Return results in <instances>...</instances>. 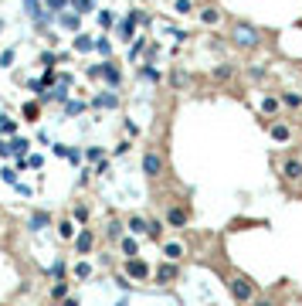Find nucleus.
Instances as JSON below:
<instances>
[{"label": "nucleus", "instance_id": "nucleus-1", "mask_svg": "<svg viewBox=\"0 0 302 306\" xmlns=\"http://www.w3.org/2000/svg\"><path fill=\"white\" fill-rule=\"evenodd\" d=\"M231 41H235V48H241V51H255V48L261 45V31H258L255 24L238 21L235 27H231Z\"/></svg>", "mask_w": 302, "mask_h": 306}, {"label": "nucleus", "instance_id": "nucleus-2", "mask_svg": "<svg viewBox=\"0 0 302 306\" xmlns=\"http://www.w3.org/2000/svg\"><path fill=\"white\" fill-rule=\"evenodd\" d=\"M231 293H235L238 303H251V299H255V283H251L248 276H235V279H231Z\"/></svg>", "mask_w": 302, "mask_h": 306}, {"label": "nucleus", "instance_id": "nucleus-3", "mask_svg": "<svg viewBox=\"0 0 302 306\" xmlns=\"http://www.w3.org/2000/svg\"><path fill=\"white\" fill-rule=\"evenodd\" d=\"M143 174L149 177V181H157L160 174H163V157H160L157 150H146L143 153Z\"/></svg>", "mask_w": 302, "mask_h": 306}, {"label": "nucleus", "instance_id": "nucleus-4", "mask_svg": "<svg viewBox=\"0 0 302 306\" xmlns=\"http://www.w3.org/2000/svg\"><path fill=\"white\" fill-rule=\"evenodd\" d=\"M282 177H285V181H302V160L299 157H285V163H282Z\"/></svg>", "mask_w": 302, "mask_h": 306}, {"label": "nucleus", "instance_id": "nucleus-5", "mask_svg": "<svg viewBox=\"0 0 302 306\" xmlns=\"http://www.w3.org/2000/svg\"><path fill=\"white\" fill-rule=\"evenodd\" d=\"M269 136L275 140V143H289V140H292V129L285 123H279V119H272V123H269Z\"/></svg>", "mask_w": 302, "mask_h": 306}, {"label": "nucleus", "instance_id": "nucleus-6", "mask_svg": "<svg viewBox=\"0 0 302 306\" xmlns=\"http://www.w3.org/2000/svg\"><path fill=\"white\" fill-rule=\"evenodd\" d=\"M92 245H95V235H92L89 228H82V231H79V238H75V252H79V255H89V252H92Z\"/></svg>", "mask_w": 302, "mask_h": 306}, {"label": "nucleus", "instance_id": "nucleus-7", "mask_svg": "<svg viewBox=\"0 0 302 306\" xmlns=\"http://www.w3.org/2000/svg\"><path fill=\"white\" fill-rule=\"evenodd\" d=\"M167 221H170V228H187L191 215H187L183 208H167Z\"/></svg>", "mask_w": 302, "mask_h": 306}, {"label": "nucleus", "instance_id": "nucleus-8", "mask_svg": "<svg viewBox=\"0 0 302 306\" xmlns=\"http://www.w3.org/2000/svg\"><path fill=\"white\" fill-rule=\"evenodd\" d=\"M99 75H102V79H105V82H109L112 89H116V85H119V82H123V75H119V68L112 65V61H102V68H99Z\"/></svg>", "mask_w": 302, "mask_h": 306}, {"label": "nucleus", "instance_id": "nucleus-9", "mask_svg": "<svg viewBox=\"0 0 302 306\" xmlns=\"http://www.w3.org/2000/svg\"><path fill=\"white\" fill-rule=\"evenodd\" d=\"M126 272H129L133 279H146V276H149V265H146L143 259H129L126 262Z\"/></svg>", "mask_w": 302, "mask_h": 306}, {"label": "nucleus", "instance_id": "nucleus-10", "mask_svg": "<svg viewBox=\"0 0 302 306\" xmlns=\"http://www.w3.org/2000/svg\"><path fill=\"white\" fill-rule=\"evenodd\" d=\"M279 109H282V95H265V99H261V113H265V116H272V119H275V116H279Z\"/></svg>", "mask_w": 302, "mask_h": 306}, {"label": "nucleus", "instance_id": "nucleus-11", "mask_svg": "<svg viewBox=\"0 0 302 306\" xmlns=\"http://www.w3.org/2000/svg\"><path fill=\"white\" fill-rule=\"evenodd\" d=\"M201 24H204V27L221 24V11H217V7H204V11H201Z\"/></svg>", "mask_w": 302, "mask_h": 306}, {"label": "nucleus", "instance_id": "nucleus-12", "mask_svg": "<svg viewBox=\"0 0 302 306\" xmlns=\"http://www.w3.org/2000/svg\"><path fill=\"white\" fill-rule=\"evenodd\" d=\"M58 24H61V27H68V31H79L82 14H58Z\"/></svg>", "mask_w": 302, "mask_h": 306}, {"label": "nucleus", "instance_id": "nucleus-13", "mask_svg": "<svg viewBox=\"0 0 302 306\" xmlns=\"http://www.w3.org/2000/svg\"><path fill=\"white\" fill-rule=\"evenodd\" d=\"M282 106L285 109H302V92H282Z\"/></svg>", "mask_w": 302, "mask_h": 306}, {"label": "nucleus", "instance_id": "nucleus-14", "mask_svg": "<svg viewBox=\"0 0 302 306\" xmlns=\"http://www.w3.org/2000/svg\"><path fill=\"white\" fill-rule=\"evenodd\" d=\"M24 7H27V17H31L34 24H45V17H41V4H37V0H24Z\"/></svg>", "mask_w": 302, "mask_h": 306}, {"label": "nucleus", "instance_id": "nucleus-15", "mask_svg": "<svg viewBox=\"0 0 302 306\" xmlns=\"http://www.w3.org/2000/svg\"><path fill=\"white\" fill-rule=\"evenodd\" d=\"M31 150V140H24V136H17V140H11V153L14 157H24Z\"/></svg>", "mask_w": 302, "mask_h": 306}, {"label": "nucleus", "instance_id": "nucleus-16", "mask_svg": "<svg viewBox=\"0 0 302 306\" xmlns=\"http://www.w3.org/2000/svg\"><path fill=\"white\" fill-rule=\"evenodd\" d=\"M163 255H167L170 262H177L180 255H183V245H180V242H167V245H163Z\"/></svg>", "mask_w": 302, "mask_h": 306}, {"label": "nucleus", "instance_id": "nucleus-17", "mask_svg": "<svg viewBox=\"0 0 302 306\" xmlns=\"http://www.w3.org/2000/svg\"><path fill=\"white\" fill-rule=\"evenodd\" d=\"M157 279H160V283H173V279H177V265H160Z\"/></svg>", "mask_w": 302, "mask_h": 306}, {"label": "nucleus", "instance_id": "nucleus-18", "mask_svg": "<svg viewBox=\"0 0 302 306\" xmlns=\"http://www.w3.org/2000/svg\"><path fill=\"white\" fill-rule=\"evenodd\" d=\"M45 225H48V211H37V215H31V221H27L31 231H41Z\"/></svg>", "mask_w": 302, "mask_h": 306}, {"label": "nucleus", "instance_id": "nucleus-19", "mask_svg": "<svg viewBox=\"0 0 302 306\" xmlns=\"http://www.w3.org/2000/svg\"><path fill=\"white\" fill-rule=\"evenodd\" d=\"M211 75H214V79H217V82H228V79H231V75H235V68H231V65H228V61H224V65H217V68H214Z\"/></svg>", "mask_w": 302, "mask_h": 306}, {"label": "nucleus", "instance_id": "nucleus-20", "mask_svg": "<svg viewBox=\"0 0 302 306\" xmlns=\"http://www.w3.org/2000/svg\"><path fill=\"white\" fill-rule=\"evenodd\" d=\"M95 106L99 109H116L119 106V95H95Z\"/></svg>", "mask_w": 302, "mask_h": 306}, {"label": "nucleus", "instance_id": "nucleus-21", "mask_svg": "<svg viewBox=\"0 0 302 306\" xmlns=\"http://www.w3.org/2000/svg\"><path fill=\"white\" fill-rule=\"evenodd\" d=\"M129 231H133V235H143V231H149V221H143V218H129Z\"/></svg>", "mask_w": 302, "mask_h": 306}, {"label": "nucleus", "instance_id": "nucleus-22", "mask_svg": "<svg viewBox=\"0 0 302 306\" xmlns=\"http://www.w3.org/2000/svg\"><path fill=\"white\" fill-rule=\"evenodd\" d=\"M92 48H95V41H92L89 34H79L75 38V51H92Z\"/></svg>", "mask_w": 302, "mask_h": 306}, {"label": "nucleus", "instance_id": "nucleus-23", "mask_svg": "<svg viewBox=\"0 0 302 306\" xmlns=\"http://www.w3.org/2000/svg\"><path fill=\"white\" fill-rule=\"evenodd\" d=\"M123 252L129 259H136V255H139V242H136V238H123Z\"/></svg>", "mask_w": 302, "mask_h": 306}, {"label": "nucleus", "instance_id": "nucleus-24", "mask_svg": "<svg viewBox=\"0 0 302 306\" xmlns=\"http://www.w3.org/2000/svg\"><path fill=\"white\" fill-rule=\"evenodd\" d=\"M187 82H191V79H187V72H180V68L173 72V75H170V85H173V89H183Z\"/></svg>", "mask_w": 302, "mask_h": 306}, {"label": "nucleus", "instance_id": "nucleus-25", "mask_svg": "<svg viewBox=\"0 0 302 306\" xmlns=\"http://www.w3.org/2000/svg\"><path fill=\"white\" fill-rule=\"evenodd\" d=\"M37 113H41V106H37V102H27V106H24V116H27V123H37Z\"/></svg>", "mask_w": 302, "mask_h": 306}, {"label": "nucleus", "instance_id": "nucleus-26", "mask_svg": "<svg viewBox=\"0 0 302 306\" xmlns=\"http://www.w3.org/2000/svg\"><path fill=\"white\" fill-rule=\"evenodd\" d=\"M68 4H71V0H48L45 7H48L51 14H65V7H68Z\"/></svg>", "mask_w": 302, "mask_h": 306}, {"label": "nucleus", "instance_id": "nucleus-27", "mask_svg": "<svg viewBox=\"0 0 302 306\" xmlns=\"http://www.w3.org/2000/svg\"><path fill=\"white\" fill-rule=\"evenodd\" d=\"M146 235L153 238V242H160V238H163V225H160L157 218H153V221H149V231H146Z\"/></svg>", "mask_w": 302, "mask_h": 306}, {"label": "nucleus", "instance_id": "nucleus-28", "mask_svg": "<svg viewBox=\"0 0 302 306\" xmlns=\"http://www.w3.org/2000/svg\"><path fill=\"white\" fill-rule=\"evenodd\" d=\"M139 75H143V79H149V82H160V72L153 65H143V68H139Z\"/></svg>", "mask_w": 302, "mask_h": 306}, {"label": "nucleus", "instance_id": "nucleus-29", "mask_svg": "<svg viewBox=\"0 0 302 306\" xmlns=\"http://www.w3.org/2000/svg\"><path fill=\"white\" fill-rule=\"evenodd\" d=\"M173 11H177V14H191L194 4H191V0H173Z\"/></svg>", "mask_w": 302, "mask_h": 306}, {"label": "nucleus", "instance_id": "nucleus-30", "mask_svg": "<svg viewBox=\"0 0 302 306\" xmlns=\"http://www.w3.org/2000/svg\"><path fill=\"white\" fill-rule=\"evenodd\" d=\"M71 7H75V14H89L92 11V0H71Z\"/></svg>", "mask_w": 302, "mask_h": 306}, {"label": "nucleus", "instance_id": "nucleus-31", "mask_svg": "<svg viewBox=\"0 0 302 306\" xmlns=\"http://www.w3.org/2000/svg\"><path fill=\"white\" fill-rule=\"evenodd\" d=\"M75 276H79V279H89V276H92V265H89V262H79V265H75Z\"/></svg>", "mask_w": 302, "mask_h": 306}, {"label": "nucleus", "instance_id": "nucleus-32", "mask_svg": "<svg viewBox=\"0 0 302 306\" xmlns=\"http://www.w3.org/2000/svg\"><path fill=\"white\" fill-rule=\"evenodd\" d=\"M143 48H146V41H143V38H136V41H133V48H129V58H133V61H136V58H139V51H143Z\"/></svg>", "mask_w": 302, "mask_h": 306}, {"label": "nucleus", "instance_id": "nucleus-33", "mask_svg": "<svg viewBox=\"0 0 302 306\" xmlns=\"http://www.w3.org/2000/svg\"><path fill=\"white\" fill-rule=\"evenodd\" d=\"M99 24H102V27H112V24H116L112 11H99Z\"/></svg>", "mask_w": 302, "mask_h": 306}, {"label": "nucleus", "instance_id": "nucleus-34", "mask_svg": "<svg viewBox=\"0 0 302 306\" xmlns=\"http://www.w3.org/2000/svg\"><path fill=\"white\" fill-rule=\"evenodd\" d=\"M58 231H61V238H71V235H75V225H71V221H61Z\"/></svg>", "mask_w": 302, "mask_h": 306}, {"label": "nucleus", "instance_id": "nucleus-35", "mask_svg": "<svg viewBox=\"0 0 302 306\" xmlns=\"http://www.w3.org/2000/svg\"><path fill=\"white\" fill-rule=\"evenodd\" d=\"M105 231H109V238H123V225H119V221H109Z\"/></svg>", "mask_w": 302, "mask_h": 306}, {"label": "nucleus", "instance_id": "nucleus-36", "mask_svg": "<svg viewBox=\"0 0 302 306\" xmlns=\"http://www.w3.org/2000/svg\"><path fill=\"white\" fill-rule=\"evenodd\" d=\"M55 61H58V58L51 55V51H45V55H41V65H45V72H51V68H55Z\"/></svg>", "mask_w": 302, "mask_h": 306}, {"label": "nucleus", "instance_id": "nucleus-37", "mask_svg": "<svg viewBox=\"0 0 302 306\" xmlns=\"http://www.w3.org/2000/svg\"><path fill=\"white\" fill-rule=\"evenodd\" d=\"M0 133H14V119L11 116H0Z\"/></svg>", "mask_w": 302, "mask_h": 306}, {"label": "nucleus", "instance_id": "nucleus-38", "mask_svg": "<svg viewBox=\"0 0 302 306\" xmlns=\"http://www.w3.org/2000/svg\"><path fill=\"white\" fill-rule=\"evenodd\" d=\"M82 109H85V102H65V113H68V116L82 113Z\"/></svg>", "mask_w": 302, "mask_h": 306}, {"label": "nucleus", "instance_id": "nucleus-39", "mask_svg": "<svg viewBox=\"0 0 302 306\" xmlns=\"http://www.w3.org/2000/svg\"><path fill=\"white\" fill-rule=\"evenodd\" d=\"M95 51H102V55H109V51H112V45L105 41V38H99V41H95Z\"/></svg>", "mask_w": 302, "mask_h": 306}, {"label": "nucleus", "instance_id": "nucleus-40", "mask_svg": "<svg viewBox=\"0 0 302 306\" xmlns=\"http://www.w3.org/2000/svg\"><path fill=\"white\" fill-rule=\"evenodd\" d=\"M85 157H89V160H95V163H99V160H102V150H99V147H89V150H85Z\"/></svg>", "mask_w": 302, "mask_h": 306}, {"label": "nucleus", "instance_id": "nucleus-41", "mask_svg": "<svg viewBox=\"0 0 302 306\" xmlns=\"http://www.w3.org/2000/svg\"><path fill=\"white\" fill-rule=\"evenodd\" d=\"M0 174H4V181H7V184H17V170L7 167V170H0Z\"/></svg>", "mask_w": 302, "mask_h": 306}, {"label": "nucleus", "instance_id": "nucleus-42", "mask_svg": "<svg viewBox=\"0 0 302 306\" xmlns=\"http://www.w3.org/2000/svg\"><path fill=\"white\" fill-rule=\"evenodd\" d=\"M51 276L61 279V276H65V262H55V265H51Z\"/></svg>", "mask_w": 302, "mask_h": 306}, {"label": "nucleus", "instance_id": "nucleus-43", "mask_svg": "<svg viewBox=\"0 0 302 306\" xmlns=\"http://www.w3.org/2000/svg\"><path fill=\"white\" fill-rule=\"evenodd\" d=\"M0 65L11 68V65H14V51H4V55H0Z\"/></svg>", "mask_w": 302, "mask_h": 306}, {"label": "nucleus", "instance_id": "nucleus-44", "mask_svg": "<svg viewBox=\"0 0 302 306\" xmlns=\"http://www.w3.org/2000/svg\"><path fill=\"white\" fill-rule=\"evenodd\" d=\"M65 293H68V283H58V286H55V299H61Z\"/></svg>", "mask_w": 302, "mask_h": 306}, {"label": "nucleus", "instance_id": "nucleus-45", "mask_svg": "<svg viewBox=\"0 0 302 306\" xmlns=\"http://www.w3.org/2000/svg\"><path fill=\"white\" fill-rule=\"evenodd\" d=\"M75 218H79V221H85V218H89V208H82V204H79V208H75Z\"/></svg>", "mask_w": 302, "mask_h": 306}, {"label": "nucleus", "instance_id": "nucleus-46", "mask_svg": "<svg viewBox=\"0 0 302 306\" xmlns=\"http://www.w3.org/2000/svg\"><path fill=\"white\" fill-rule=\"evenodd\" d=\"M255 306H275V303H272V299H258Z\"/></svg>", "mask_w": 302, "mask_h": 306}, {"label": "nucleus", "instance_id": "nucleus-47", "mask_svg": "<svg viewBox=\"0 0 302 306\" xmlns=\"http://www.w3.org/2000/svg\"><path fill=\"white\" fill-rule=\"evenodd\" d=\"M7 153H11V147H4V143H0V157H7Z\"/></svg>", "mask_w": 302, "mask_h": 306}, {"label": "nucleus", "instance_id": "nucleus-48", "mask_svg": "<svg viewBox=\"0 0 302 306\" xmlns=\"http://www.w3.org/2000/svg\"><path fill=\"white\" fill-rule=\"evenodd\" d=\"M0 31H4V24H0Z\"/></svg>", "mask_w": 302, "mask_h": 306}]
</instances>
